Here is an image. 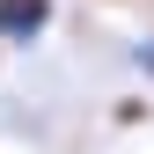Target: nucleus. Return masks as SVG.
Segmentation results:
<instances>
[{
  "mask_svg": "<svg viewBox=\"0 0 154 154\" xmlns=\"http://www.w3.org/2000/svg\"><path fill=\"white\" fill-rule=\"evenodd\" d=\"M44 22H51V0H0V37H15V44L44 37Z\"/></svg>",
  "mask_w": 154,
  "mask_h": 154,
  "instance_id": "f257e3e1",
  "label": "nucleus"
}]
</instances>
